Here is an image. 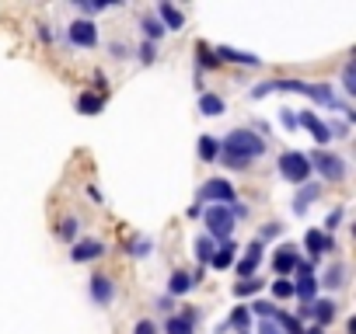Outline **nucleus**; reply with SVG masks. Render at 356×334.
I'll use <instances>...</instances> for the list:
<instances>
[{
	"label": "nucleus",
	"instance_id": "1",
	"mask_svg": "<svg viewBox=\"0 0 356 334\" xmlns=\"http://www.w3.org/2000/svg\"><path fill=\"white\" fill-rule=\"evenodd\" d=\"M266 153V140L259 133H251V129H234L227 133V140L220 143V157L224 167H231V171H248L251 164H255L259 157Z\"/></svg>",
	"mask_w": 356,
	"mask_h": 334
},
{
	"label": "nucleus",
	"instance_id": "2",
	"mask_svg": "<svg viewBox=\"0 0 356 334\" xmlns=\"http://www.w3.org/2000/svg\"><path fill=\"white\" fill-rule=\"evenodd\" d=\"M269 91H293V94H308V98H315L318 104H328V108H335V111H346V115L353 119L349 104H346V101H339V98H335V91H332L328 84H311V80H266V84H259L255 91H251V98H266Z\"/></svg>",
	"mask_w": 356,
	"mask_h": 334
},
{
	"label": "nucleus",
	"instance_id": "3",
	"mask_svg": "<svg viewBox=\"0 0 356 334\" xmlns=\"http://www.w3.org/2000/svg\"><path fill=\"white\" fill-rule=\"evenodd\" d=\"M202 223H207V237L213 244H220V241H231L238 219H234L231 205H207L202 209Z\"/></svg>",
	"mask_w": 356,
	"mask_h": 334
},
{
	"label": "nucleus",
	"instance_id": "4",
	"mask_svg": "<svg viewBox=\"0 0 356 334\" xmlns=\"http://www.w3.org/2000/svg\"><path fill=\"white\" fill-rule=\"evenodd\" d=\"M276 167H280V178H286L293 185H308V178H311V160H308V153H300V150L280 153Z\"/></svg>",
	"mask_w": 356,
	"mask_h": 334
},
{
	"label": "nucleus",
	"instance_id": "5",
	"mask_svg": "<svg viewBox=\"0 0 356 334\" xmlns=\"http://www.w3.org/2000/svg\"><path fill=\"white\" fill-rule=\"evenodd\" d=\"M308 160H311V171H318V175H322L325 181H332V185L346 181V175H349V167H346V160H342L339 153L315 150V153H308Z\"/></svg>",
	"mask_w": 356,
	"mask_h": 334
},
{
	"label": "nucleus",
	"instance_id": "6",
	"mask_svg": "<svg viewBox=\"0 0 356 334\" xmlns=\"http://www.w3.org/2000/svg\"><path fill=\"white\" fill-rule=\"evenodd\" d=\"M196 199H199V202H210V205H234V202H238V192H234L231 181H224V178H210L207 185L199 188Z\"/></svg>",
	"mask_w": 356,
	"mask_h": 334
},
{
	"label": "nucleus",
	"instance_id": "7",
	"mask_svg": "<svg viewBox=\"0 0 356 334\" xmlns=\"http://www.w3.org/2000/svg\"><path fill=\"white\" fill-rule=\"evenodd\" d=\"M297 282H293V296H300V307L304 303H311L315 293H318V275L311 268V261H297Z\"/></svg>",
	"mask_w": 356,
	"mask_h": 334
},
{
	"label": "nucleus",
	"instance_id": "8",
	"mask_svg": "<svg viewBox=\"0 0 356 334\" xmlns=\"http://www.w3.org/2000/svg\"><path fill=\"white\" fill-rule=\"evenodd\" d=\"M67 38H70L77 49H94V45H98V25H94V21H87V18H81V21H70V28H67Z\"/></svg>",
	"mask_w": 356,
	"mask_h": 334
},
{
	"label": "nucleus",
	"instance_id": "9",
	"mask_svg": "<svg viewBox=\"0 0 356 334\" xmlns=\"http://www.w3.org/2000/svg\"><path fill=\"white\" fill-rule=\"evenodd\" d=\"M262 251H266V247H262V241H251V244L244 247V254H241V258H238V265H234L241 278L255 275V268H259V261H262Z\"/></svg>",
	"mask_w": 356,
	"mask_h": 334
},
{
	"label": "nucleus",
	"instance_id": "10",
	"mask_svg": "<svg viewBox=\"0 0 356 334\" xmlns=\"http://www.w3.org/2000/svg\"><path fill=\"white\" fill-rule=\"evenodd\" d=\"M304 247H308L311 258H322V254L335 251V241H332V234H325V230H308V234H304Z\"/></svg>",
	"mask_w": 356,
	"mask_h": 334
},
{
	"label": "nucleus",
	"instance_id": "11",
	"mask_svg": "<svg viewBox=\"0 0 356 334\" xmlns=\"http://www.w3.org/2000/svg\"><path fill=\"white\" fill-rule=\"evenodd\" d=\"M297 261H300V251H297L293 244H283V247H276V254H273V271H276V275H290V271L297 268Z\"/></svg>",
	"mask_w": 356,
	"mask_h": 334
},
{
	"label": "nucleus",
	"instance_id": "12",
	"mask_svg": "<svg viewBox=\"0 0 356 334\" xmlns=\"http://www.w3.org/2000/svg\"><path fill=\"white\" fill-rule=\"evenodd\" d=\"M105 254V244L101 241H74V251H70V261L84 265V261H98Z\"/></svg>",
	"mask_w": 356,
	"mask_h": 334
},
{
	"label": "nucleus",
	"instance_id": "13",
	"mask_svg": "<svg viewBox=\"0 0 356 334\" xmlns=\"http://www.w3.org/2000/svg\"><path fill=\"white\" fill-rule=\"evenodd\" d=\"M116 296V286H112V278L109 275H91V300L98 307H109Z\"/></svg>",
	"mask_w": 356,
	"mask_h": 334
},
{
	"label": "nucleus",
	"instance_id": "14",
	"mask_svg": "<svg viewBox=\"0 0 356 334\" xmlns=\"http://www.w3.org/2000/svg\"><path fill=\"white\" fill-rule=\"evenodd\" d=\"M335 313H339V307H335L332 300H311V303H308V317L315 320V327L332 324V320H335Z\"/></svg>",
	"mask_w": 356,
	"mask_h": 334
},
{
	"label": "nucleus",
	"instance_id": "15",
	"mask_svg": "<svg viewBox=\"0 0 356 334\" xmlns=\"http://www.w3.org/2000/svg\"><path fill=\"white\" fill-rule=\"evenodd\" d=\"M297 126H304V129H308L318 143H328V140H332V129L315 115V111H300V115H297Z\"/></svg>",
	"mask_w": 356,
	"mask_h": 334
},
{
	"label": "nucleus",
	"instance_id": "16",
	"mask_svg": "<svg viewBox=\"0 0 356 334\" xmlns=\"http://www.w3.org/2000/svg\"><path fill=\"white\" fill-rule=\"evenodd\" d=\"M234 261H238V244H234V241H220V244L213 247V254H210V265H213L217 271L231 268Z\"/></svg>",
	"mask_w": 356,
	"mask_h": 334
},
{
	"label": "nucleus",
	"instance_id": "17",
	"mask_svg": "<svg viewBox=\"0 0 356 334\" xmlns=\"http://www.w3.org/2000/svg\"><path fill=\"white\" fill-rule=\"evenodd\" d=\"M158 21L165 25V32H178L185 25V14L175 4H168V0H161V4H158Z\"/></svg>",
	"mask_w": 356,
	"mask_h": 334
},
{
	"label": "nucleus",
	"instance_id": "18",
	"mask_svg": "<svg viewBox=\"0 0 356 334\" xmlns=\"http://www.w3.org/2000/svg\"><path fill=\"white\" fill-rule=\"evenodd\" d=\"M217 60H231V63H244V67H259L262 60L255 52H241V49H231V45H217Z\"/></svg>",
	"mask_w": 356,
	"mask_h": 334
},
{
	"label": "nucleus",
	"instance_id": "19",
	"mask_svg": "<svg viewBox=\"0 0 356 334\" xmlns=\"http://www.w3.org/2000/svg\"><path fill=\"white\" fill-rule=\"evenodd\" d=\"M346 275H349V268H346L342 261H332V265L325 268V275L318 278V282H325L328 289H342V286H346Z\"/></svg>",
	"mask_w": 356,
	"mask_h": 334
},
{
	"label": "nucleus",
	"instance_id": "20",
	"mask_svg": "<svg viewBox=\"0 0 356 334\" xmlns=\"http://www.w3.org/2000/svg\"><path fill=\"white\" fill-rule=\"evenodd\" d=\"M318 195H322V185H304V188L297 192V199H293V212L304 216V212H308V205H311Z\"/></svg>",
	"mask_w": 356,
	"mask_h": 334
},
{
	"label": "nucleus",
	"instance_id": "21",
	"mask_svg": "<svg viewBox=\"0 0 356 334\" xmlns=\"http://www.w3.org/2000/svg\"><path fill=\"white\" fill-rule=\"evenodd\" d=\"M196 278H199V275H189V271H175V275L168 278V293H171V296H185V293L196 286Z\"/></svg>",
	"mask_w": 356,
	"mask_h": 334
},
{
	"label": "nucleus",
	"instance_id": "22",
	"mask_svg": "<svg viewBox=\"0 0 356 334\" xmlns=\"http://www.w3.org/2000/svg\"><path fill=\"white\" fill-rule=\"evenodd\" d=\"M217 157H220V140L217 136H199V160L217 164Z\"/></svg>",
	"mask_w": 356,
	"mask_h": 334
},
{
	"label": "nucleus",
	"instance_id": "23",
	"mask_svg": "<svg viewBox=\"0 0 356 334\" xmlns=\"http://www.w3.org/2000/svg\"><path fill=\"white\" fill-rule=\"evenodd\" d=\"M101 108H105V98L101 94H91V91L77 94V111H84V115H98Z\"/></svg>",
	"mask_w": 356,
	"mask_h": 334
},
{
	"label": "nucleus",
	"instance_id": "24",
	"mask_svg": "<svg viewBox=\"0 0 356 334\" xmlns=\"http://www.w3.org/2000/svg\"><path fill=\"white\" fill-rule=\"evenodd\" d=\"M262 286H266V278H255V275L238 278V282H234V296H238V300H244V296H255Z\"/></svg>",
	"mask_w": 356,
	"mask_h": 334
},
{
	"label": "nucleus",
	"instance_id": "25",
	"mask_svg": "<svg viewBox=\"0 0 356 334\" xmlns=\"http://www.w3.org/2000/svg\"><path fill=\"white\" fill-rule=\"evenodd\" d=\"M199 111H202V115H224V98L220 94H202L199 98Z\"/></svg>",
	"mask_w": 356,
	"mask_h": 334
},
{
	"label": "nucleus",
	"instance_id": "26",
	"mask_svg": "<svg viewBox=\"0 0 356 334\" xmlns=\"http://www.w3.org/2000/svg\"><path fill=\"white\" fill-rule=\"evenodd\" d=\"M248 324H251V313H248V307H234V313H231V320H227L224 327H238L241 334H248Z\"/></svg>",
	"mask_w": 356,
	"mask_h": 334
},
{
	"label": "nucleus",
	"instance_id": "27",
	"mask_svg": "<svg viewBox=\"0 0 356 334\" xmlns=\"http://www.w3.org/2000/svg\"><path fill=\"white\" fill-rule=\"evenodd\" d=\"M213 247H217V244H213L210 237H199V241H196V258H199V265H210Z\"/></svg>",
	"mask_w": 356,
	"mask_h": 334
},
{
	"label": "nucleus",
	"instance_id": "28",
	"mask_svg": "<svg viewBox=\"0 0 356 334\" xmlns=\"http://www.w3.org/2000/svg\"><path fill=\"white\" fill-rule=\"evenodd\" d=\"M342 87H346V94H356V63L353 60H346V67H342Z\"/></svg>",
	"mask_w": 356,
	"mask_h": 334
},
{
	"label": "nucleus",
	"instance_id": "29",
	"mask_svg": "<svg viewBox=\"0 0 356 334\" xmlns=\"http://www.w3.org/2000/svg\"><path fill=\"white\" fill-rule=\"evenodd\" d=\"M165 334H192V324H189L185 317H168Z\"/></svg>",
	"mask_w": 356,
	"mask_h": 334
},
{
	"label": "nucleus",
	"instance_id": "30",
	"mask_svg": "<svg viewBox=\"0 0 356 334\" xmlns=\"http://www.w3.org/2000/svg\"><path fill=\"white\" fill-rule=\"evenodd\" d=\"M143 32H147V42H154V38H161V35H165V25H161L158 18H150V14H147V18H143Z\"/></svg>",
	"mask_w": 356,
	"mask_h": 334
},
{
	"label": "nucleus",
	"instance_id": "31",
	"mask_svg": "<svg viewBox=\"0 0 356 334\" xmlns=\"http://www.w3.org/2000/svg\"><path fill=\"white\" fill-rule=\"evenodd\" d=\"M150 247H154V244H150L147 237H136V241H129V244H126V251H129L133 258H147V254H150Z\"/></svg>",
	"mask_w": 356,
	"mask_h": 334
},
{
	"label": "nucleus",
	"instance_id": "32",
	"mask_svg": "<svg viewBox=\"0 0 356 334\" xmlns=\"http://www.w3.org/2000/svg\"><path fill=\"white\" fill-rule=\"evenodd\" d=\"M77 227H81V223H77L74 216H67V219L60 223V237H63V241H74V237H77Z\"/></svg>",
	"mask_w": 356,
	"mask_h": 334
},
{
	"label": "nucleus",
	"instance_id": "33",
	"mask_svg": "<svg viewBox=\"0 0 356 334\" xmlns=\"http://www.w3.org/2000/svg\"><path fill=\"white\" fill-rule=\"evenodd\" d=\"M273 296H276V300L293 296V282H286V278H276V282H273Z\"/></svg>",
	"mask_w": 356,
	"mask_h": 334
},
{
	"label": "nucleus",
	"instance_id": "34",
	"mask_svg": "<svg viewBox=\"0 0 356 334\" xmlns=\"http://www.w3.org/2000/svg\"><path fill=\"white\" fill-rule=\"evenodd\" d=\"M84 14H98V11H109L112 8V0H94V4H84V0H81V4H77Z\"/></svg>",
	"mask_w": 356,
	"mask_h": 334
},
{
	"label": "nucleus",
	"instance_id": "35",
	"mask_svg": "<svg viewBox=\"0 0 356 334\" xmlns=\"http://www.w3.org/2000/svg\"><path fill=\"white\" fill-rule=\"evenodd\" d=\"M342 216H346V209L339 205V209H332L328 216H325V234H332L335 227H339V223H342Z\"/></svg>",
	"mask_w": 356,
	"mask_h": 334
},
{
	"label": "nucleus",
	"instance_id": "36",
	"mask_svg": "<svg viewBox=\"0 0 356 334\" xmlns=\"http://www.w3.org/2000/svg\"><path fill=\"white\" fill-rule=\"evenodd\" d=\"M251 310H255L262 320H273V313H276V307H273V303H266V300H255V303H251Z\"/></svg>",
	"mask_w": 356,
	"mask_h": 334
},
{
	"label": "nucleus",
	"instance_id": "37",
	"mask_svg": "<svg viewBox=\"0 0 356 334\" xmlns=\"http://www.w3.org/2000/svg\"><path fill=\"white\" fill-rule=\"evenodd\" d=\"M196 52H199V67H220V60H217V56H213L207 45H199Z\"/></svg>",
	"mask_w": 356,
	"mask_h": 334
},
{
	"label": "nucleus",
	"instance_id": "38",
	"mask_svg": "<svg viewBox=\"0 0 356 334\" xmlns=\"http://www.w3.org/2000/svg\"><path fill=\"white\" fill-rule=\"evenodd\" d=\"M154 56H158L154 42H143V45H140V60H143V63H154Z\"/></svg>",
	"mask_w": 356,
	"mask_h": 334
},
{
	"label": "nucleus",
	"instance_id": "39",
	"mask_svg": "<svg viewBox=\"0 0 356 334\" xmlns=\"http://www.w3.org/2000/svg\"><path fill=\"white\" fill-rule=\"evenodd\" d=\"M280 111H283L280 122H283L286 129H297V111H293V108H280Z\"/></svg>",
	"mask_w": 356,
	"mask_h": 334
},
{
	"label": "nucleus",
	"instance_id": "40",
	"mask_svg": "<svg viewBox=\"0 0 356 334\" xmlns=\"http://www.w3.org/2000/svg\"><path fill=\"white\" fill-rule=\"evenodd\" d=\"M133 334H158V327H154V320H140L133 327Z\"/></svg>",
	"mask_w": 356,
	"mask_h": 334
},
{
	"label": "nucleus",
	"instance_id": "41",
	"mask_svg": "<svg viewBox=\"0 0 356 334\" xmlns=\"http://www.w3.org/2000/svg\"><path fill=\"white\" fill-rule=\"evenodd\" d=\"M259 334H283V331L276 327V320H259Z\"/></svg>",
	"mask_w": 356,
	"mask_h": 334
},
{
	"label": "nucleus",
	"instance_id": "42",
	"mask_svg": "<svg viewBox=\"0 0 356 334\" xmlns=\"http://www.w3.org/2000/svg\"><path fill=\"white\" fill-rule=\"evenodd\" d=\"M280 230H283V227H280V223H269V227L262 230V237H259V241H269V237H280Z\"/></svg>",
	"mask_w": 356,
	"mask_h": 334
},
{
	"label": "nucleus",
	"instance_id": "43",
	"mask_svg": "<svg viewBox=\"0 0 356 334\" xmlns=\"http://www.w3.org/2000/svg\"><path fill=\"white\" fill-rule=\"evenodd\" d=\"M304 334H325V327H304Z\"/></svg>",
	"mask_w": 356,
	"mask_h": 334
}]
</instances>
